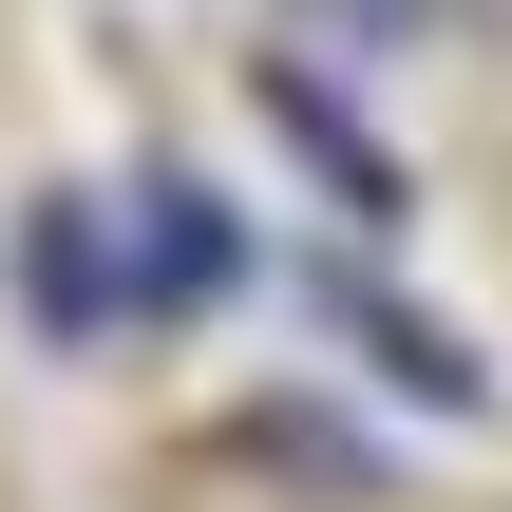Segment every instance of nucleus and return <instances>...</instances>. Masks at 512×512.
Returning a JSON list of instances; mask_svg holds the SVG:
<instances>
[{"instance_id":"nucleus-2","label":"nucleus","mask_w":512,"mask_h":512,"mask_svg":"<svg viewBox=\"0 0 512 512\" xmlns=\"http://www.w3.org/2000/svg\"><path fill=\"white\" fill-rule=\"evenodd\" d=\"M361 342H380V361H399V380H418V399H437V418H456V399H475V361H456V342H437V323H399V304H361Z\"/></svg>"},{"instance_id":"nucleus-1","label":"nucleus","mask_w":512,"mask_h":512,"mask_svg":"<svg viewBox=\"0 0 512 512\" xmlns=\"http://www.w3.org/2000/svg\"><path fill=\"white\" fill-rule=\"evenodd\" d=\"M95 304H114V247H76V209H57L38 228V323H95Z\"/></svg>"}]
</instances>
